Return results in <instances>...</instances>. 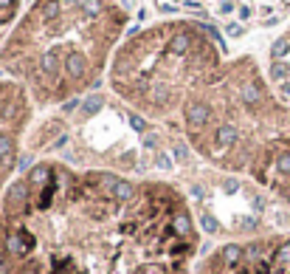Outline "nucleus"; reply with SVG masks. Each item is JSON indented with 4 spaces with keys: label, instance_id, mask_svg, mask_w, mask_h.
I'll list each match as a JSON object with an SVG mask.
<instances>
[{
    "label": "nucleus",
    "instance_id": "4",
    "mask_svg": "<svg viewBox=\"0 0 290 274\" xmlns=\"http://www.w3.org/2000/svg\"><path fill=\"white\" fill-rule=\"evenodd\" d=\"M228 57L223 40L197 17H161L133 28L119 46L107 91L138 119L169 130L183 99Z\"/></svg>",
    "mask_w": 290,
    "mask_h": 274
},
{
    "label": "nucleus",
    "instance_id": "5",
    "mask_svg": "<svg viewBox=\"0 0 290 274\" xmlns=\"http://www.w3.org/2000/svg\"><path fill=\"white\" fill-rule=\"evenodd\" d=\"M194 274H290V235H240L203 251Z\"/></svg>",
    "mask_w": 290,
    "mask_h": 274
},
{
    "label": "nucleus",
    "instance_id": "6",
    "mask_svg": "<svg viewBox=\"0 0 290 274\" xmlns=\"http://www.w3.org/2000/svg\"><path fill=\"white\" fill-rule=\"evenodd\" d=\"M37 122V108L17 82L0 77V201L23 170L28 133Z\"/></svg>",
    "mask_w": 290,
    "mask_h": 274
},
{
    "label": "nucleus",
    "instance_id": "3",
    "mask_svg": "<svg viewBox=\"0 0 290 274\" xmlns=\"http://www.w3.org/2000/svg\"><path fill=\"white\" fill-rule=\"evenodd\" d=\"M288 125L290 105L270 88L262 62L240 51L197 82L167 133L209 170L254 184Z\"/></svg>",
    "mask_w": 290,
    "mask_h": 274
},
{
    "label": "nucleus",
    "instance_id": "7",
    "mask_svg": "<svg viewBox=\"0 0 290 274\" xmlns=\"http://www.w3.org/2000/svg\"><path fill=\"white\" fill-rule=\"evenodd\" d=\"M23 6H25V0H0V48H3V43H6L11 26L17 23Z\"/></svg>",
    "mask_w": 290,
    "mask_h": 274
},
{
    "label": "nucleus",
    "instance_id": "1",
    "mask_svg": "<svg viewBox=\"0 0 290 274\" xmlns=\"http://www.w3.org/2000/svg\"><path fill=\"white\" fill-rule=\"evenodd\" d=\"M203 229L167 175L37 156L0 201V274H194Z\"/></svg>",
    "mask_w": 290,
    "mask_h": 274
},
{
    "label": "nucleus",
    "instance_id": "2",
    "mask_svg": "<svg viewBox=\"0 0 290 274\" xmlns=\"http://www.w3.org/2000/svg\"><path fill=\"white\" fill-rule=\"evenodd\" d=\"M130 20L124 0H25L0 48V71L37 110H59L107 85Z\"/></svg>",
    "mask_w": 290,
    "mask_h": 274
}]
</instances>
